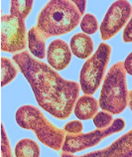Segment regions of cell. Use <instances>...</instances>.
I'll use <instances>...</instances> for the list:
<instances>
[{
	"label": "cell",
	"instance_id": "3",
	"mask_svg": "<svg viewBox=\"0 0 132 157\" xmlns=\"http://www.w3.org/2000/svg\"><path fill=\"white\" fill-rule=\"evenodd\" d=\"M15 119L20 127L34 131L37 138L46 146L56 151L63 148L65 130L49 121L38 107L31 105L20 106L15 113Z\"/></svg>",
	"mask_w": 132,
	"mask_h": 157
},
{
	"label": "cell",
	"instance_id": "19",
	"mask_svg": "<svg viewBox=\"0 0 132 157\" xmlns=\"http://www.w3.org/2000/svg\"><path fill=\"white\" fill-rule=\"evenodd\" d=\"M84 129V124L80 121H72L66 123L64 126L65 132L69 134H80Z\"/></svg>",
	"mask_w": 132,
	"mask_h": 157
},
{
	"label": "cell",
	"instance_id": "13",
	"mask_svg": "<svg viewBox=\"0 0 132 157\" xmlns=\"http://www.w3.org/2000/svg\"><path fill=\"white\" fill-rule=\"evenodd\" d=\"M45 37L37 26L32 27L28 32V46L29 50L38 59L42 60L46 57V43Z\"/></svg>",
	"mask_w": 132,
	"mask_h": 157
},
{
	"label": "cell",
	"instance_id": "4",
	"mask_svg": "<svg viewBox=\"0 0 132 157\" xmlns=\"http://www.w3.org/2000/svg\"><path fill=\"white\" fill-rule=\"evenodd\" d=\"M128 94L124 63L117 62L109 69L104 78L98 101L100 106L112 114H119L126 109Z\"/></svg>",
	"mask_w": 132,
	"mask_h": 157
},
{
	"label": "cell",
	"instance_id": "21",
	"mask_svg": "<svg viewBox=\"0 0 132 157\" xmlns=\"http://www.w3.org/2000/svg\"><path fill=\"white\" fill-rule=\"evenodd\" d=\"M123 63H124V68L126 73H128L129 75L132 76V52L126 57V59Z\"/></svg>",
	"mask_w": 132,
	"mask_h": 157
},
{
	"label": "cell",
	"instance_id": "9",
	"mask_svg": "<svg viewBox=\"0 0 132 157\" xmlns=\"http://www.w3.org/2000/svg\"><path fill=\"white\" fill-rule=\"evenodd\" d=\"M61 157H132V128L104 149L75 156L63 152Z\"/></svg>",
	"mask_w": 132,
	"mask_h": 157
},
{
	"label": "cell",
	"instance_id": "17",
	"mask_svg": "<svg viewBox=\"0 0 132 157\" xmlns=\"http://www.w3.org/2000/svg\"><path fill=\"white\" fill-rule=\"evenodd\" d=\"M113 117L112 113H108V111L101 110L100 113L96 114L93 117V123L98 129H104L109 127L113 122Z\"/></svg>",
	"mask_w": 132,
	"mask_h": 157
},
{
	"label": "cell",
	"instance_id": "22",
	"mask_svg": "<svg viewBox=\"0 0 132 157\" xmlns=\"http://www.w3.org/2000/svg\"><path fill=\"white\" fill-rule=\"evenodd\" d=\"M74 3L76 4V6L77 7V9L80 10L81 14H84L85 9V5H86V1H77V0H74Z\"/></svg>",
	"mask_w": 132,
	"mask_h": 157
},
{
	"label": "cell",
	"instance_id": "23",
	"mask_svg": "<svg viewBox=\"0 0 132 157\" xmlns=\"http://www.w3.org/2000/svg\"><path fill=\"white\" fill-rule=\"evenodd\" d=\"M128 105H129L130 109L132 111V90H131V92L129 93V94H128Z\"/></svg>",
	"mask_w": 132,
	"mask_h": 157
},
{
	"label": "cell",
	"instance_id": "16",
	"mask_svg": "<svg viewBox=\"0 0 132 157\" xmlns=\"http://www.w3.org/2000/svg\"><path fill=\"white\" fill-rule=\"evenodd\" d=\"M81 28L86 35L94 34L98 29V22L96 17L92 13L85 14L81 21Z\"/></svg>",
	"mask_w": 132,
	"mask_h": 157
},
{
	"label": "cell",
	"instance_id": "6",
	"mask_svg": "<svg viewBox=\"0 0 132 157\" xmlns=\"http://www.w3.org/2000/svg\"><path fill=\"white\" fill-rule=\"evenodd\" d=\"M111 51L112 50L108 44H100L96 52L82 66L80 73V85L85 94L92 96L100 86Z\"/></svg>",
	"mask_w": 132,
	"mask_h": 157
},
{
	"label": "cell",
	"instance_id": "2",
	"mask_svg": "<svg viewBox=\"0 0 132 157\" xmlns=\"http://www.w3.org/2000/svg\"><path fill=\"white\" fill-rule=\"evenodd\" d=\"M81 13L71 0H52L40 11L37 28L45 39L73 31L80 23Z\"/></svg>",
	"mask_w": 132,
	"mask_h": 157
},
{
	"label": "cell",
	"instance_id": "20",
	"mask_svg": "<svg viewBox=\"0 0 132 157\" xmlns=\"http://www.w3.org/2000/svg\"><path fill=\"white\" fill-rule=\"evenodd\" d=\"M122 39L126 43H131L132 42V17L130 19V21L127 23L124 31H123Z\"/></svg>",
	"mask_w": 132,
	"mask_h": 157
},
{
	"label": "cell",
	"instance_id": "15",
	"mask_svg": "<svg viewBox=\"0 0 132 157\" xmlns=\"http://www.w3.org/2000/svg\"><path fill=\"white\" fill-rule=\"evenodd\" d=\"M17 69L14 66L13 62H11L10 59L5 57L1 58V84L2 86H6L12 82L17 76Z\"/></svg>",
	"mask_w": 132,
	"mask_h": 157
},
{
	"label": "cell",
	"instance_id": "1",
	"mask_svg": "<svg viewBox=\"0 0 132 157\" xmlns=\"http://www.w3.org/2000/svg\"><path fill=\"white\" fill-rule=\"evenodd\" d=\"M12 59L30 84L38 105L58 119L69 118L77 101L80 85L65 80L27 51L14 54Z\"/></svg>",
	"mask_w": 132,
	"mask_h": 157
},
{
	"label": "cell",
	"instance_id": "18",
	"mask_svg": "<svg viewBox=\"0 0 132 157\" xmlns=\"http://www.w3.org/2000/svg\"><path fill=\"white\" fill-rule=\"evenodd\" d=\"M1 130H2V133H1V154H2V157H12V151H11L9 139H8V136L6 134L5 126L3 124L1 126Z\"/></svg>",
	"mask_w": 132,
	"mask_h": 157
},
{
	"label": "cell",
	"instance_id": "5",
	"mask_svg": "<svg viewBox=\"0 0 132 157\" xmlns=\"http://www.w3.org/2000/svg\"><path fill=\"white\" fill-rule=\"evenodd\" d=\"M28 12L10 9V14H3L1 17V50L15 53L25 50L27 46L25 19Z\"/></svg>",
	"mask_w": 132,
	"mask_h": 157
},
{
	"label": "cell",
	"instance_id": "11",
	"mask_svg": "<svg viewBox=\"0 0 132 157\" xmlns=\"http://www.w3.org/2000/svg\"><path fill=\"white\" fill-rule=\"evenodd\" d=\"M98 106H100V102L92 96L84 94V96L80 97L76 102L74 111H75L76 117L81 121H89L96 117Z\"/></svg>",
	"mask_w": 132,
	"mask_h": 157
},
{
	"label": "cell",
	"instance_id": "12",
	"mask_svg": "<svg viewBox=\"0 0 132 157\" xmlns=\"http://www.w3.org/2000/svg\"><path fill=\"white\" fill-rule=\"evenodd\" d=\"M72 53L80 59H86L93 52V41L85 33H77L71 39Z\"/></svg>",
	"mask_w": 132,
	"mask_h": 157
},
{
	"label": "cell",
	"instance_id": "7",
	"mask_svg": "<svg viewBox=\"0 0 132 157\" xmlns=\"http://www.w3.org/2000/svg\"><path fill=\"white\" fill-rule=\"evenodd\" d=\"M125 121L122 118L114 119L109 127L104 129H96L89 133L80 134H67L62 150L66 153H77L86 149V148L97 145L104 138L111 134H114L124 129Z\"/></svg>",
	"mask_w": 132,
	"mask_h": 157
},
{
	"label": "cell",
	"instance_id": "8",
	"mask_svg": "<svg viewBox=\"0 0 132 157\" xmlns=\"http://www.w3.org/2000/svg\"><path fill=\"white\" fill-rule=\"evenodd\" d=\"M131 4L126 0H118L111 5L100 25L102 40H109L117 34L125 25L131 15Z\"/></svg>",
	"mask_w": 132,
	"mask_h": 157
},
{
	"label": "cell",
	"instance_id": "14",
	"mask_svg": "<svg viewBox=\"0 0 132 157\" xmlns=\"http://www.w3.org/2000/svg\"><path fill=\"white\" fill-rule=\"evenodd\" d=\"M40 147L38 143L31 138L19 140L15 146L16 157H40Z\"/></svg>",
	"mask_w": 132,
	"mask_h": 157
},
{
	"label": "cell",
	"instance_id": "10",
	"mask_svg": "<svg viewBox=\"0 0 132 157\" xmlns=\"http://www.w3.org/2000/svg\"><path fill=\"white\" fill-rule=\"evenodd\" d=\"M47 60L49 65L56 71L67 68L72 61V52L67 42L61 39L52 41L48 47Z\"/></svg>",
	"mask_w": 132,
	"mask_h": 157
}]
</instances>
